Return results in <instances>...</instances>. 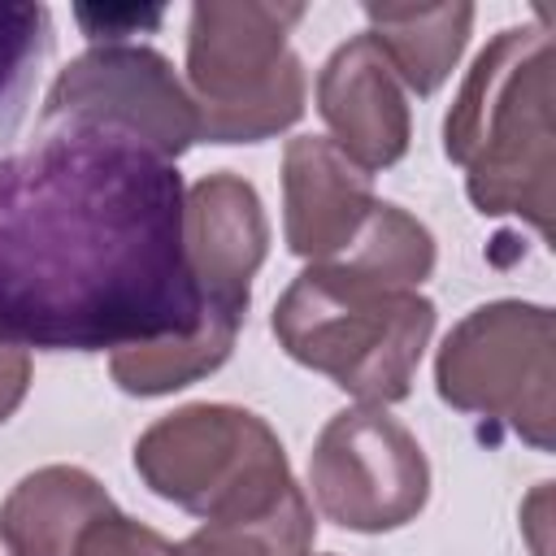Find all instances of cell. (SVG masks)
<instances>
[{"label":"cell","mask_w":556,"mask_h":556,"mask_svg":"<svg viewBox=\"0 0 556 556\" xmlns=\"http://www.w3.org/2000/svg\"><path fill=\"white\" fill-rule=\"evenodd\" d=\"M317 113L330 126V143L365 174L387 169L408 152V100L369 30L343 39L317 70Z\"/></svg>","instance_id":"30bf717a"},{"label":"cell","mask_w":556,"mask_h":556,"mask_svg":"<svg viewBox=\"0 0 556 556\" xmlns=\"http://www.w3.org/2000/svg\"><path fill=\"white\" fill-rule=\"evenodd\" d=\"M182 174L100 122L39 126L0 156V343L117 352L191 334Z\"/></svg>","instance_id":"6da1fadb"},{"label":"cell","mask_w":556,"mask_h":556,"mask_svg":"<svg viewBox=\"0 0 556 556\" xmlns=\"http://www.w3.org/2000/svg\"><path fill=\"white\" fill-rule=\"evenodd\" d=\"M434 317L439 308L421 291H387L339 261H317L278 295L269 326L291 361L361 404L387 408L413 391Z\"/></svg>","instance_id":"3957f363"},{"label":"cell","mask_w":556,"mask_h":556,"mask_svg":"<svg viewBox=\"0 0 556 556\" xmlns=\"http://www.w3.org/2000/svg\"><path fill=\"white\" fill-rule=\"evenodd\" d=\"M243 317L204 304V317L191 334H169L152 343H130L109 352V374L126 395H169L182 391L213 369H222L235 352Z\"/></svg>","instance_id":"5bb4252c"},{"label":"cell","mask_w":556,"mask_h":556,"mask_svg":"<svg viewBox=\"0 0 556 556\" xmlns=\"http://www.w3.org/2000/svg\"><path fill=\"white\" fill-rule=\"evenodd\" d=\"M300 0H200L187 17V91L204 143H261L304 117L308 74L291 52Z\"/></svg>","instance_id":"277c9868"},{"label":"cell","mask_w":556,"mask_h":556,"mask_svg":"<svg viewBox=\"0 0 556 556\" xmlns=\"http://www.w3.org/2000/svg\"><path fill=\"white\" fill-rule=\"evenodd\" d=\"M317 539L304 486H287L265 513L235 521H204L182 539V556H308Z\"/></svg>","instance_id":"2e32d148"},{"label":"cell","mask_w":556,"mask_h":556,"mask_svg":"<svg viewBox=\"0 0 556 556\" xmlns=\"http://www.w3.org/2000/svg\"><path fill=\"white\" fill-rule=\"evenodd\" d=\"M182 252L200 300L248 317L252 278L269 252V222L256 187L243 174L217 169L187 187Z\"/></svg>","instance_id":"9c48e42d"},{"label":"cell","mask_w":556,"mask_h":556,"mask_svg":"<svg viewBox=\"0 0 556 556\" xmlns=\"http://www.w3.org/2000/svg\"><path fill=\"white\" fill-rule=\"evenodd\" d=\"M0 556H13V552H9V543H4V534H0Z\"/></svg>","instance_id":"44dd1931"},{"label":"cell","mask_w":556,"mask_h":556,"mask_svg":"<svg viewBox=\"0 0 556 556\" xmlns=\"http://www.w3.org/2000/svg\"><path fill=\"white\" fill-rule=\"evenodd\" d=\"M374 208V182L326 135H295L282 152V235L308 265L334 261Z\"/></svg>","instance_id":"8fae6325"},{"label":"cell","mask_w":556,"mask_h":556,"mask_svg":"<svg viewBox=\"0 0 556 556\" xmlns=\"http://www.w3.org/2000/svg\"><path fill=\"white\" fill-rule=\"evenodd\" d=\"M334 261L387 291H417L434 274V235L408 208L374 200L365 226Z\"/></svg>","instance_id":"9a60e30c"},{"label":"cell","mask_w":556,"mask_h":556,"mask_svg":"<svg viewBox=\"0 0 556 556\" xmlns=\"http://www.w3.org/2000/svg\"><path fill=\"white\" fill-rule=\"evenodd\" d=\"M26 391H30V356H26V348L0 343V426L22 408Z\"/></svg>","instance_id":"ffe728a7"},{"label":"cell","mask_w":556,"mask_h":556,"mask_svg":"<svg viewBox=\"0 0 556 556\" xmlns=\"http://www.w3.org/2000/svg\"><path fill=\"white\" fill-rule=\"evenodd\" d=\"M369 17V39L378 43V52L387 56V65L395 70V78L417 91L430 96L447 83V74L456 70L469 30H473V4L452 0V4H365Z\"/></svg>","instance_id":"4fadbf2b"},{"label":"cell","mask_w":556,"mask_h":556,"mask_svg":"<svg viewBox=\"0 0 556 556\" xmlns=\"http://www.w3.org/2000/svg\"><path fill=\"white\" fill-rule=\"evenodd\" d=\"M56 122L117 126L165 161H178L200 143V117L187 83L148 43H96L61 65L39 109V126Z\"/></svg>","instance_id":"ba28073f"},{"label":"cell","mask_w":556,"mask_h":556,"mask_svg":"<svg viewBox=\"0 0 556 556\" xmlns=\"http://www.w3.org/2000/svg\"><path fill=\"white\" fill-rule=\"evenodd\" d=\"M109 513L117 508L100 478L78 465H43L0 504V534L13 556H74L78 539Z\"/></svg>","instance_id":"7c38bea8"},{"label":"cell","mask_w":556,"mask_h":556,"mask_svg":"<svg viewBox=\"0 0 556 556\" xmlns=\"http://www.w3.org/2000/svg\"><path fill=\"white\" fill-rule=\"evenodd\" d=\"M556 52L543 22L500 30L469 65L447 117L443 152L465 169L478 213H513L552 239L556 222Z\"/></svg>","instance_id":"7a4b0ae2"},{"label":"cell","mask_w":556,"mask_h":556,"mask_svg":"<svg viewBox=\"0 0 556 556\" xmlns=\"http://www.w3.org/2000/svg\"><path fill=\"white\" fill-rule=\"evenodd\" d=\"M74 17L83 22V30H87L91 39L122 43V35H135L139 26H156L165 13H161V9H87V4H78Z\"/></svg>","instance_id":"d6986e66"},{"label":"cell","mask_w":556,"mask_h":556,"mask_svg":"<svg viewBox=\"0 0 556 556\" xmlns=\"http://www.w3.org/2000/svg\"><path fill=\"white\" fill-rule=\"evenodd\" d=\"M308 486L326 521L382 534L408 526L430 500V460L417 434L387 408L334 413L308 456Z\"/></svg>","instance_id":"52a82bcc"},{"label":"cell","mask_w":556,"mask_h":556,"mask_svg":"<svg viewBox=\"0 0 556 556\" xmlns=\"http://www.w3.org/2000/svg\"><path fill=\"white\" fill-rule=\"evenodd\" d=\"M74 556H182V543L165 539L161 530H152L126 513H109L78 539Z\"/></svg>","instance_id":"ac0fdd59"},{"label":"cell","mask_w":556,"mask_h":556,"mask_svg":"<svg viewBox=\"0 0 556 556\" xmlns=\"http://www.w3.org/2000/svg\"><path fill=\"white\" fill-rule=\"evenodd\" d=\"M439 400L508 426L521 443L556 447V317L530 300L469 308L434 356Z\"/></svg>","instance_id":"8992f818"},{"label":"cell","mask_w":556,"mask_h":556,"mask_svg":"<svg viewBox=\"0 0 556 556\" xmlns=\"http://www.w3.org/2000/svg\"><path fill=\"white\" fill-rule=\"evenodd\" d=\"M52 56V13L30 0H0V156L26 122L39 70Z\"/></svg>","instance_id":"e0dca14e"},{"label":"cell","mask_w":556,"mask_h":556,"mask_svg":"<svg viewBox=\"0 0 556 556\" xmlns=\"http://www.w3.org/2000/svg\"><path fill=\"white\" fill-rule=\"evenodd\" d=\"M143 486L191 517L235 521L265 513L295 478L274 426L239 404H182L135 439Z\"/></svg>","instance_id":"5b68a950"}]
</instances>
